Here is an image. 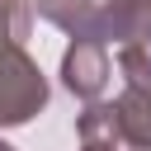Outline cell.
Masks as SVG:
<instances>
[{
    "mask_svg": "<svg viewBox=\"0 0 151 151\" xmlns=\"http://www.w3.org/2000/svg\"><path fill=\"white\" fill-rule=\"evenodd\" d=\"M42 99H47L42 71L24 57V47H0V127L33 118Z\"/></svg>",
    "mask_w": 151,
    "mask_h": 151,
    "instance_id": "cell-1",
    "label": "cell"
},
{
    "mask_svg": "<svg viewBox=\"0 0 151 151\" xmlns=\"http://www.w3.org/2000/svg\"><path fill=\"white\" fill-rule=\"evenodd\" d=\"M61 76L80 99H99L104 85H109V47L94 33H76V42L61 57Z\"/></svg>",
    "mask_w": 151,
    "mask_h": 151,
    "instance_id": "cell-2",
    "label": "cell"
},
{
    "mask_svg": "<svg viewBox=\"0 0 151 151\" xmlns=\"http://www.w3.org/2000/svg\"><path fill=\"white\" fill-rule=\"evenodd\" d=\"M90 33L109 47V42H123V47H142L151 38V0H113L109 9L94 14Z\"/></svg>",
    "mask_w": 151,
    "mask_h": 151,
    "instance_id": "cell-3",
    "label": "cell"
},
{
    "mask_svg": "<svg viewBox=\"0 0 151 151\" xmlns=\"http://www.w3.org/2000/svg\"><path fill=\"white\" fill-rule=\"evenodd\" d=\"M38 5V14L42 19H52L57 28H66L71 38L76 33H90V24H94V0H33Z\"/></svg>",
    "mask_w": 151,
    "mask_h": 151,
    "instance_id": "cell-4",
    "label": "cell"
},
{
    "mask_svg": "<svg viewBox=\"0 0 151 151\" xmlns=\"http://www.w3.org/2000/svg\"><path fill=\"white\" fill-rule=\"evenodd\" d=\"M123 137H118V123H113V109H90L80 118V151H118Z\"/></svg>",
    "mask_w": 151,
    "mask_h": 151,
    "instance_id": "cell-5",
    "label": "cell"
},
{
    "mask_svg": "<svg viewBox=\"0 0 151 151\" xmlns=\"http://www.w3.org/2000/svg\"><path fill=\"white\" fill-rule=\"evenodd\" d=\"M24 33H28V5L0 0V47H24Z\"/></svg>",
    "mask_w": 151,
    "mask_h": 151,
    "instance_id": "cell-6",
    "label": "cell"
},
{
    "mask_svg": "<svg viewBox=\"0 0 151 151\" xmlns=\"http://www.w3.org/2000/svg\"><path fill=\"white\" fill-rule=\"evenodd\" d=\"M0 151H9V146H5V142H0Z\"/></svg>",
    "mask_w": 151,
    "mask_h": 151,
    "instance_id": "cell-7",
    "label": "cell"
}]
</instances>
